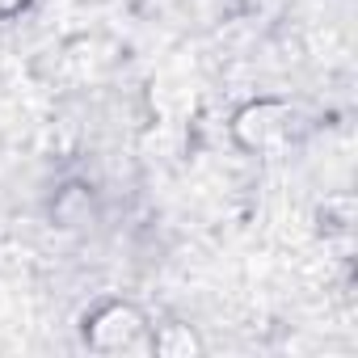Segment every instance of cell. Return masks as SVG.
<instances>
[{
  "label": "cell",
  "instance_id": "3",
  "mask_svg": "<svg viewBox=\"0 0 358 358\" xmlns=\"http://www.w3.org/2000/svg\"><path fill=\"white\" fill-rule=\"evenodd\" d=\"M156 354H169V358H177V354H194L199 350V337L190 333V329H182V324H169L156 341Z\"/></svg>",
  "mask_w": 358,
  "mask_h": 358
},
{
  "label": "cell",
  "instance_id": "2",
  "mask_svg": "<svg viewBox=\"0 0 358 358\" xmlns=\"http://www.w3.org/2000/svg\"><path fill=\"white\" fill-rule=\"evenodd\" d=\"M287 118H291V110L282 101H253V106H245L236 114L232 131H236V139L245 148H266L287 131Z\"/></svg>",
  "mask_w": 358,
  "mask_h": 358
},
{
  "label": "cell",
  "instance_id": "4",
  "mask_svg": "<svg viewBox=\"0 0 358 358\" xmlns=\"http://www.w3.org/2000/svg\"><path fill=\"white\" fill-rule=\"evenodd\" d=\"M26 0H0V13H13V9H22Z\"/></svg>",
  "mask_w": 358,
  "mask_h": 358
},
{
  "label": "cell",
  "instance_id": "1",
  "mask_svg": "<svg viewBox=\"0 0 358 358\" xmlns=\"http://www.w3.org/2000/svg\"><path fill=\"white\" fill-rule=\"evenodd\" d=\"M143 333V316L131 303H106L85 320V341L93 350H131Z\"/></svg>",
  "mask_w": 358,
  "mask_h": 358
}]
</instances>
